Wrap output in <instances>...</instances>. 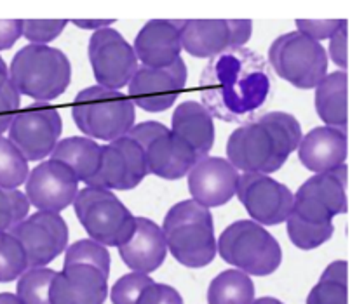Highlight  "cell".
Instances as JSON below:
<instances>
[{
	"label": "cell",
	"mask_w": 357,
	"mask_h": 304,
	"mask_svg": "<svg viewBox=\"0 0 357 304\" xmlns=\"http://www.w3.org/2000/svg\"><path fill=\"white\" fill-rule=\"evenodd\" d=\"M199 90L201 104L213 118L248 124L271 97V68L264 56L253 49H229L209 59Z\"/></svg>",
	"instance_id": "obj_1"
},
{
	"label": "cell",
	"mask_w": 357,
	"mask_h": 304,
	"mask_svg": "<svg viewBox=\"0 0 357 304\" xmlns=\"http://www.w3.org/2000/svg\"><path fill=\"white\" fill-rule=\"evenodd\" d=\"M296 117L286 111H268L258 120L241 125L227 141V157L244 174H271L281 169L302 141Z\"/></svg>",
	"instance_id": "obj_2"
},
{
	"label": "cell",
	"mask_w": 357,
	"mask_h": 304,
	"mask_svg": "<svg viewBox=\"0 0 357 304\" xmlns=\"http://www.w3.org/2000/svg\"><path fill=\"white\" fill-rule=\"evenodd\" d=\"M162 233L167 250L187 268L208 266L218 254L211 211L194 200L178 202L169 209Z\"/></svg>",
	"instance_id": "obj_3"
},
{
	"label": "cell",
	"mask_w": 357,
	"mask_h": 304,
	"mask_svg": "<svg viewBox=\"0 0 357 304\" xmlns=\"http://www.w3.org/2000/svg\"><path fill=\"white\" fill-rule=\"evenodd\" d=\"M9 80L20 94L37 103H47L68 89L72 65L68 56L59 49L28 44L13 58Z\"/></svg>",
	"instance_id": "obj_4"
},
{
	"label": "cell",
	"mask_w": 357,
	"mask_h": 304,
	"mask_svg": "<svg viewBox=\"0 0 357 304\" xmlns=\"http://www.w3.org/2000/svg\"><path fill=\"white\" fill-rule=\"evenodd\" d=\"M72 117L79 131L89 139L112 143L135 127L136 110L129 96L121 90L91 86L75 96Z\"/></svg>",
	"instance_id": "obj_5"
},
{
	"label": "cell",
	"mask_w": 357,
	"mask_h": 304,
	"mask_svg": "<svg viewBox=\"0 0 357 304\" xmlns=\"http://www.w3.org/2000/svg\"><path fill=\"white\" fill-rule=\"evenodd\" d=\"M216 247L225 263L246 275L268 277L281 266V246L274 235L255 221L241 219L227 226Z\"/></svg>",
	"instance_id": "obj_6"
},
{
	"label": "cell",
	"mask_w": 357,
	"mask_h": 304,
	"mask_svg": "<svg viewBox=\"0 0 357 304\" xmlns=\"http://www.w3.org/2000/svg\"><path fill=\"white\" fill-rule=\"evenodd\" d=\"M73 207L91 240L105 247L124 246L135 232L136 218L110 190L82 188L77 191Z\"/></svg>",
	"instance_id": "obj_7"
},
{
	"label": "cell",
	"mask_w": 357,
	"mask_h": 304,
	"mask_svg": "<svg viewBox=\"0 0 357 304\" xmlns=\"http://www.w3.org/2000/svg\"><path fill=\"white\" fill-rule=\"evenodd\" d=\"M268 59L274 72L298 89H316L328 75L326 49L300 31L275 38L268 49Z\"/></svg>",
	"instance_id": "obj_8"
},
{
	"label": "cell",
	"mask_w": 357,
	"mask_h": 304,
	"mask_svg": "<svg viewBox=\"0 0 357 304\" xmlns=\"http://www.w3.org/2000/svg\"><path fill=\"white\" fill-rule=\"evenodd\" d=\"M128 136L142 146L146 173L162 179H181L199 160L190 146L160 122L152 120L135 125Z\"/></svg>",
	"instance_id": "obj_9"
},
{
	"label": "cell",
	"mask_w": 357,
	"mask_h": 304,
	"mask_svg": "<svg viewBox=\"0 0 357 304\" xmlns=\"http://www.w3.org/2000/svg\"><path fill=\"white\" fill-rule=\"evenodd\" d=\"M347 212V166L307 179L293 195V218L331 228L333 218Z\"/></svg>",
	"instance_id": "obj_10"
},
{
	"label": "cell",
	"mask_w": 357,
	"mask_h": 304,
	"mask_svg": "<svg viewBox=\"0 0 357 304\" xmlns=\"http://www.w3.org/2000/svg\"><path fill=\"white\" fill-rule=\"evenodd\" d=\"M91 68L98 86L119 90L131 82L138 70L132 45L115 28H101L94 31L87 45Z\"/></svg>",
	"instance_id": "obj_11"
},
{
	"label": "cell",
	"mask_w": 357,
	"mask_h": 304,
	"mask_svg": "<svg viewBox=\"0 0 357 304\" xmlns=\"http://www.w3.org/2000/svg\"><path fill=\"white\" fill-rule=\"evenodd\" d=\"M63 131L61 115L47 103H35L16 113L9 127V141L28 162L51 155Z\"/></svg>",
	"instance_id": "obj_12"
},
{
	"label": "cell",
	"mask_w": 357,
	"mask_h": 304,
	"mask_svg": "<svg viewBox=\"0 0 357 304\" xmlns=\"http://www.w3.org/2000/svg\"><path fill=\"white\" fill-rule=\"evenodd\" d=\"M181 49L194 58H215L229 49L244 47L253 33L251 19L178 21Z\"/></svg>",
	"instance_id": "obj_13"
},
{
	"label": "cell",
	"mask_w": 357,
	"mask_h": 304,
	"mask_svg": "<svg viewBox=\"0 0 357 304\" xmlns=\"http://www.w3.org/2000/svg\"><path fill=\"white\" fill-rule=\"evenodd\" d=\"M143 150L128 134L101 146V160L87 186L103 190H132L146 177Z\"/></svg>",
	"instance_id": "obj_14"
},
{
	"label": "cell",
	"mask_w": 357,
	"mask_h": 304,
	"mask_svg": "<svg viewBox=\"0 0 357 304\" xmlns=\"http://www.w3.org/2000/svg\"><path fill=\"white\" fill-rule=\"evenodd\" d=\"M26 254L28 270L45 268L68 247V226L54 212H35L10 230Z\"/></svg>",
	"instance_id": "obj_15"
},
{
	"label": "cell",
	"mask_w": 357,
	"mask_h": 304,
	"mask_svg": "<svg viewBox=\"0 0 357 304\" xmlns=\"http://www.w3.org/2000/svg\"><path fill=\"white\" fill-rule=\"evenodd\" d=\"M236 195L250 218L260 226L281 225L291 214V190L267 174L239 176Z\"/></svg>",
	"instance_id": "obj_16"
},
{
	"label": "cell",
	"mask_w": 357,
	"mask_h": 304,
	"mask_svg": "<svg viewBox=\"0 0 357 304\" xmlns=\"http://www.w3.org/2000/svg\"><path fill=\"white\" fill-rule=\"evenodd\" d=\"M187 83V65L183 58H178L166 68L138 66L129 87V99L149 113H160L169 110L185 89Z\"/></svg>",
	"instance_id": "obj_17"
},
{
	"label": "cell",
	"mask_w": 357,
	"mask_h": 304,
	"mask_svg": "<svg viewBox=\"0 0 357 304\" xmlns=\"http://www.w3.org/2000/svg\"><path fill=\"white\" fill-rule=\"evenodd\" d=\"M26 198L40 212L59 214L73 204L79 191V181L61 162L45 160L38 163L26 177Z\"/></svg>",
	"instance_id": "obj_18"
},
{
	"label": "cell",
	"mask_w": 357,
	"mask_h": 304,
	"mask_svg": "<svg viewBox=\"0 0 357 304\" xmlns=\"http://www.w3.org/2000/svg\"><path fill=\"white\" fill-rule=\"evenodd\" d=\"M239 176V170L227 159H199L188 173V191L192 200L206 209L222 207L236 197Z\"/></svg>",
	"instance_id": "obj_19"
},
{
	"label": "cell",
	"mask_w": 357,
	"mask_h": 304,
	"mask_svg": "<svg viewBox=\"0 0 357 304\" xmlns=\"http://www.w3.org/2000/svg\"><path fill=\"white\" fill-rule=\"evenodd\" d=\"M107 296L108 277L89 264L63 266L49 287L51 304H103Z\"/></svg>",
	"instance_id": "obj_20"
},
{
	"label": "cell",
	"mask_w": 357,
	"mask_h": 304,
	"mask_svg": "<svg viewBox=\"0 0 357 304\" xmlns=\"http://www.w3.org/2000/svg\"><path fill=\"white\" fill-rule=\"evenodd\" d=\"M138 61L149 68H166L173 65L181 52V38L178 21L152 19L139 30L135 38Z\"/></svg>",
	"instance_id": "obj_21"
},
{
	"label": "cell",
	"mask_w": 357,
	"mask_h": 304,
	"mask_svg": "<svg viewBox=\"0 0 357 304\" xmlns=\"http://www.w3.org/2000/svg\"><path fill=\"white\" fill-rule=\"evenodd\" d=\"M119 254L126 266L136 273H152L166 261L167 246L162 228L152 219L136 218L135 232L124 246L119 247Z\"/></svg>",
	"instance_id": "obj_22"
},
{
	"label": "cell",
	"mask_w": 357,
	"mask_h": 304,
	"mask_svg": "<svg viewBox=\"0 0 357 304\" xmlns=\"http://www.w3.org/2000/svg\"><path fill=\"white\" fill-rule=\"evenodd\" d=\"M296 150L305 169L316 174L328 173L344 166L347 160V132L321 125L303 136Z\"/></svg>",
	"instance_id": "obj_23"
},
{
	"label": "cell",
	"mask_w": 357,
	"mask_h": 304,
	"mask_svg": "<svg viewBox=\"0 0 357 304\" xmlns=\"http://www.w3.org/2000/svg\"><path fill=\"white\" fill-rule=\"evenodd\" d=\"M171 132L187 143L197 159H204L215 145V120L197 101L178 104L171 117Z\"/></svg>",
	"instance_id": "obj_24"
},
{
	"label": "cell",
	"mask_w": 357,
	"mask_h": 304,
	"mask_svg": "<svg viewBox=\"0 0 357 304\" xmlns=\"http://www.w3.org/2000/svg\"><path fill=\"white\" fill-rule=\"evenodd\" d=\"M314 103L326 127L347 132V72L328 73L316 87Z\"/></svg>",
	"instance_id": "obj_25"
},
{
	"label": "cell",
	"mask_w": 357,
	"mask_h": 304,
	"mask_svg": "<svg viewBox=\"0 0 357 304\" xmlns=\"http://www.w3.org/2000/svg\"><path fill=\"white\" fill-rule=\"evenodd\" d=\"M51 160L65 163L77 181L87 183L100 167L101 146L94 139L72 136L56 143L54 150L51 152Z\"/></svg>",
	"instance_id": "obj_26"
},
{
	"label": "cell",
	"mask_w": 357,
	"mask_h": 304,
	"mask_svg": "<svg viewBox=\"0 0 357 304\" xmlns=\"http://www.w3.org/2000/svg\"><path fill=\"white\" fill-rule=\"evenodd\" d=\"M255 284L244 271L225 270L215 277L208 289V304H251Z\"/></svg>",
	"instance_id": "obj_27"
},
{
	"label": "cell",
	"mask_w": 357,
	"mask_h": 304,
	"mask_svg": "<svg viewBox=\"0 0 357 304\" xmlns=\"http://www.w3.org/2000/svg\"><path fill=\"white\" fill-rule=\"evenodd\" d=\"M307 304H347V261H335L324 270Z\"/></svg>",
	"instance_id": "obj_28"
},
{
	"label": "cell",
	"mask_w": 357,
	"mask_h": 304,
	"mask_svg": "<svg viewBox=\"0 0 357 304\" xmlns=\"http://www.w3.org/2000/svg\"><path fill=\"white\" fill-rule=\"evenodd\" d=\"M56 271L49 268H30L17 278L16 298L21 304H51L49 287Z\"/></svg>",
	"instance_id": "obj_29"
},
{
	"label": "cell",
	"mask_w": 357,
	"mask_h": 304,
	"mask_svg": "<svg viewBox=\"0 0 357 304\" xmlns=\"http://www.w3.org/2000/svg\"><path fill=\"white\" fill-rule=\"evenodd\" d=\"M28 160L7 138L0 136V188L16 190L26 181Z\"/></svg>",
	"instance_id": "obj_30"
},
{
	"label": "cell",
	"mask_w": 357,
	"mask_h": 304,
	"mask_svg": "<svg viewBox=\"0 0 357 304\" xmlns=\"http://www.w3.org/2000/svg\"><path fill=\"white\" fill-rule=\"evenodd\" d=\"M28 270L26 254L16 237L0 233V284L20 278Z\"/></svg>",
	"instance_id": "obj_31"
},
{
	"label": "cell",
	"mask_w": 357,
	"mask_h": 304,
	"mask_svg": "<svg viewBox=\"0 0 357 304\" xmlns=\"http://www.w3.org/2000/svg\"><path fill=\"white\" fill-rule=\"evenodd\" d=\"M70 264H89L108 277L110 275V253H108L107 247L94 242V240H79V242L66 247L63 266H70Z\"/></svg>",
	"instance_id": "obj_32"
},
{
	"label": "cell",
	"mask_w": 357,
	"mask_h": 304,
	"mask_svg": "<svg viewBox=\"0 0 357 304\" xmlns=\"http://www.w3.org/2000/svg\"><path fill=\"white\" fill-rule=\"evenodd\" d=\"M30 212V202L20 190L0 188V233H7L20 225Z\"/></svg>",
	"instance_id": "obj_33"
},
{
	"label": "cell",
	"mask_w": 357,
	"mask_h": 304,
	"mask_svg": "<svg viewBox=\"0 0 357 304\" xmlns=\"http://www.w3.org/2000/svg\"><path fill=\"white\" fill-rule=\"evenodd\" d=\"M153 284V278L145 273H132L124 275L115 282V285L110 291V298L114 304H136L138 303L142 292Z\"/></svg>",
	"instance_id": "obj_34"
},
{
	"label": "cell",
	"mask_w": 357,
	"mask_h": 304,
	"mask_svg": "<svg viewBox=\"0 0 357 304\" xmlns=\"http://www.w3.org/2000/svg\"><path fill=\"white\" fill-rule=\"evenodd\" d=\"M66 24V19H23L21 35L33 45H47L61 35Z\"/></svg>",
	"instance_id": "obj_35"
},
{
	"label": "cell",
	"mask_w": 357,
	"mask_h": 304,
	"mask_svg": "<svg viewBox=\"0 0 357 304\" xmlns=\"http://www.w3.org/2000/svg\"><path fill=\"white\" fill-rule=\"evenodd\" d=\"M347 19H296V26H298L300 33L307 35L312 40H328L337 33L338 28L345 23Z\"/></svg>",
	"instance_id": "obj_36"
},
{
	"label": "cell",
	"mask_w": 357,
	"mask_h": 304,
	"mask_svg": "<svg viewBox=\"0 0 357 304\" xmlns=\"http://www.w3.org/2000/svg\"><path fill=\"white\" fill-rule=\"evenodd\" d=\"M21 94L14 89L10 80H7L6 86L0 89V136L9 131L14 117L20 111Z\"/></svg>",
	"instance_id": "obj_37"
},
{
	"label": "cell",
	"mask_w": 357,
	"mask_h": 304,
	"mask_svg": "<svg viewBox=\"0 0 357 304\" xmlns=\"http://www.w3.org/2000/svg\"><path fill=\"white\" fill-rule=\"evenodd\" d=\"M136 304H183V298L174 287L166 284H150Z\"/></svg>",
	"instance_id": "obj_38"
},
{
	"label": "cell",
	"mask_w": 357,
	"mask_h": 304,
	"mask_svg": "<svg viewBox=\"0 0 357 304\" xmlns=\"http://www.w3.org/2000/svg\"><path fill=\"white\" fill-rule=\"evenodd\" d=\"M347 38H349V28L347 21L342 24L337 30V33L330 38V49L326 54L330 56L331 61L342 68V72L347 70Z\"/></svg>",
	"instance_id": "obj_39"
},
{
	"label": "cell",
	"mask_w": 357,
	"mask_h": 304,
	"mask_svg": "<svg viewBox=\"0 0 357 304\" xmlns=\"http://www.w3.org/2000/svg\"><path fill=\"white\" fill-rule=\"evenodd\" d=\"M23 19H0V51L10 49L21 37Z\"/></svg>",
	"instance_id": "obj_40"
},
{
	"label": "cell",
	"mask_w": 357,
	"mask_h": 304,
	"mask_svg": "<svg viewBox=\"0 0 357 304\" xmlns=\"http://www.w3.org/2000/svg\"><path fill=\"white\" fill-rule=\"evenodd\" d=\"M72 23L77 28L82 30H101V28H110L115 23V19H72Z\"/></svg>",
	"instance_id": "obj_41"
},
{
	"label": "cell",
	"mask_w": 357,
	"mask_h": 304,
	"mask_svg": "<svg viewBox=\"0 0 357 304\" xmlns=\"http://www.w3.org/2000/svg\"><path fill=\"white\" fill-rule=\"evenodd\" d=\"M7 80H9V68H7L6 61H3L2 56H0V89L6 86Z\"/></svg>",
	"instance_id": "obj_42"
},
{
	"label": "cell",
	"mask_w": 357,
	"mask_h": 304,
	"mask_svg": "<svg viewBox=\"0 0 357 304\" xmlns=\"http://www.w3.org/2000/svg\"><path fill=\"white\" fill-rule=\"evenodd\" d=\"M0 304H21L16 294H9V292H2L0 294Z\"/></svg>",
	"instance_id": "obj_43"
},
{
	"label": "cell",
	"mask_w": 357,
	"mask_h": 304,
	"mask_svg": "<svg viewBox=\"0 0 357 304\" xmlns=\"http://www.w3.org/2000/svg\"><path fill=\"white\" fill-rule=\"evenodd\" d=\"M251 304H284V303L279 301V299L275 298H260V299H255Z\"/></svg>",
	"instance_id": "obj_44"
}]
</instances>
